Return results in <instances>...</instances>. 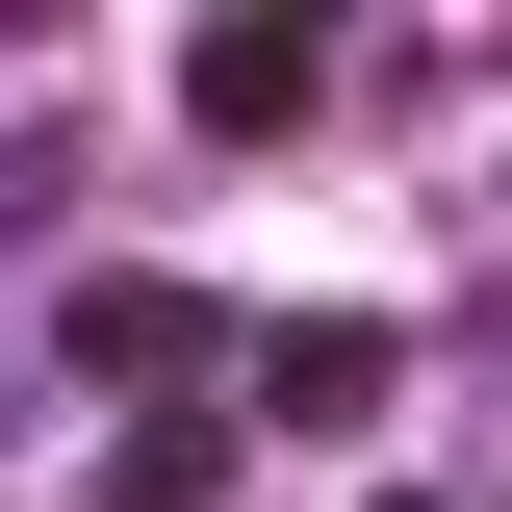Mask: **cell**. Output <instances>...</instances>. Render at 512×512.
Masks as SVG:
<instances>
[{"label":"cell","instance_id":"3957f363","mask_svg":"<svg viewBox=\"0 0 512 512\" xmlns=\"http://www.w3.org/2000/svg\"><path fill=\"white\" fill-rule=\"evenodd\" d=\"M180 359H205L180 282H77V384H180Z\"/></svg>","mask_w":512,"mask_h":512},{"label":"cell","instance_id":"277c9868","mask_svg":"<svg viewBox=\"0 0 512 512\" xmlns=\"http://www.w3.org/2000/svg\"><path fill=\"white\" fill-rule=\"evenodd\" d=\"M384 512H410V487H384Z\"/></svg>","mask_w":512,"mask_h":512},{"label":"cell","instance_id":"7a4b0ae2","mask_svg":"<svg viewBox=\"0 0 512 512\" xmlns=\"http://www.w3.org/2000/svg\"><path fill=\"white\" fill-rule=\"evenodd\" d=\"M256 410L359 436V410H384V308H282V333H256Z\"/></svg>","mask_w":512,"mask_h":512},{"label":"cell","instance_id":"6da1fadb","mask_svg":"<svg viewBox=\"0 0 512 512\" xmlns=\"http://www.w3.org/2000/svg\"><path fill=\"white\" fill-rule=\"evenodd\" d=\"M180 103L231 128V154H256V128H308V103H333V26H282V0H231V26L180 52Z\"/></svg>","mask_w":512,"mask_h":512}]
</instances>
